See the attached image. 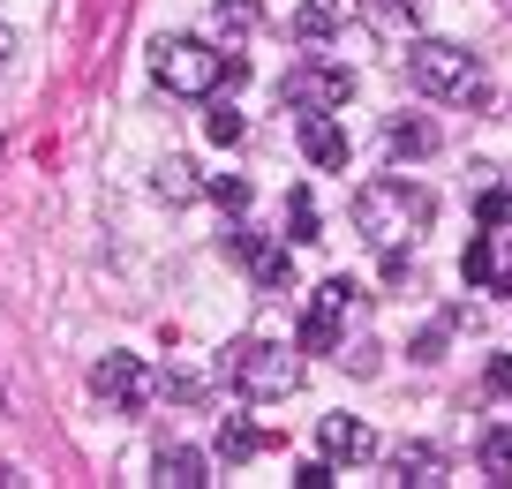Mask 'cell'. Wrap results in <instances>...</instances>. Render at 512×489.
Returning a JSON list of instances; mask_svg holds the SVG:
<instances>
[{
	"label": "cell",
	"mask_w": 512,
	"mask_h": 489,
	"mask_svg": "<svg viewBox=\"0 0 512 489\" xmlns=\"http://www.w3.org/2000/svg\"><path fill=\"white\" fill-rule=\"evenodd\" d=\"M8 46H16V38H8V23H0V61H8Z\"/></svg>",
	"instance_id": "obj_28"
},
{
	"label": "cell",
	"mask_w": 512,
	"mask_h": 489,
	"mask_svg": "<svg viewBox=\"0 0 512 489\" xmlns=\"http://www.w3.org/2000/svg\"><path fill=\"white\" fill-rule=\"evenodd\" d=\"M302 151H309V166L339 174V166H347V128H339L332 113H302Z\"/></svg>",
	"instance_id": "obj_11"
},
{
	"label": "cell",
	"mask_w": 512,
	"mask_h": 489,
	"mask_svg": "<svg viewBox=\"0 0 512 489\" xmlns=\"http://www.w3.org/2000/svg\"><path fill=\"white\" fill-rule=\"evenodd\" d=\"M354 309H362V286H354L347 271H339V279H324L317 294H309V309H302V354H332Z\"/></svg>",
	"instance_id": "obj_6"
},
{
	"label": "cell",
	"mask_w": 512,
	"mask_h": 489,
	"mask_svg": "<svg viewBox=\"0 0 512 489\" xmlns=\"http://www.w3.org/2000/svg\"><path fill=\"white\" fill-rule=\"evenodd\" d=\"M204 196H211L219 211H249V181H241V174H219V181H204Z\"/></svg>",
	"instance_id": "obj_24"
},
{
	"label": "cell",
	"mask_w": 512,
	"mask_h": 489,
	"mask_svg": "<svg viewBox=\"0 0 512 489\" xmlns=\"http://www.w3.org/2000/svg\"><path fill=\"white\" fill-rule=\"evenodd\" d=\"M339 23H347V8H339V0H302V8H294V38H302V46H324Z\"/></svg>",
	"instance_id": "obj_15"
},
{
	"label": "cell",
	"mask_w": 512,
	"mask_h": 489,
	"mask_svg": "<svg viewBox=\"0 0 512 489\" xmlns=\"http://www.w3.org/2000/svg\"><path fill=\"white\" fill-rule=\"evenodd\" d=\"M392 482L400 489H437L445 482V459H437L430 444H400V452H392Z\"/></svg>",
	"instance_id": "obj_13"
},
{
	"label": "cell",
	"mask_w": 512,
	"mask_h": 489,
	"mask_svg": "<svg viewBox=\"0 0 512 489\" xmlns=\"http://www.w3.org/2000/svg\"><path fill=\"white\" fill-rule=\"evenodd\" d=\"M482 384H490V399H512V354H490V369H482Z\"/></svg>",
	"instance_id": "obj_27"
},
{
	"label": "cell",
	"mask_w": 512,
	"mask_h": 489,
	"mask_svg": "<svg viewBox=\"0 0 512 489\" xmlns=\"http://www.w3.org/2000/svg\"><path fill=\"white\" fill-rule=\"evenodd\" d=\"M482 467H490V482H512V422L482 437Z\"/></svg>",
	"instance_id": "obj_20"
},
{
	"label": "cell",
	"mask_w": 512,
	"mask_h": 489,
	"mask_svg": "<svg viewBox=\"0 0 512 489\" xmlns=\"http://www.w3.org/2000/svg\"><path fill=\"white\" fill-rule=\"evenodd\" d=\"M279 98L287 106H302V113H339L354 98V68H339V61H302V68H287L279 76Z\"/></svg>",
	"instance_id": "obj_7"
},
{
	"label": "cell",
	"mask_w": 512,
	"mask_h": 489,
	"mask_svg": "<svg viewBox=\"0 0 512 489\" xmlns=\"http://www.w3.org/2000/svg\"><path fill=\"white\" fill-rule=\"evenodd\" d=\"M264 444H279V422H249V414H226V422H219V459H226V467L256 459Z\"/></svg>",
	"instance_id": "obj_10"
},
{
	"label": "cell",
	"mask_w": 512,
	"mask_h": 489,
	"mask_svg": "<svg viewBox=\"0 0 512 489\" xmlns=\"http://www.w3.org/2000/svg\"><path fill=\"white\" fill-rule=\"evenodd\" d=\"M287 226H294L287 241H317V196H309V189L287 196Z\"/></svg>",
	"instance_id": "obj_22"
},
{
	"label": "cell",
	"mask_w": 512,
	"mask_h": 489,
	"mask_svg": "<svg viewBox=\"0 0 512 489\" xmlns=\"http://www.w3.org/2000/svg\"><path fill=\"white\" fill-rule=\"evenodd\" d=\"M475 226H490V234H497V226H512V189H482L475 196Z\"/></svg>",
	"instance_id": "obj_23"
},
{
	"label": "cell",
	"mask_w": 512,
	"mask_h": 489,
	"mask_svg": "<svg viewBox=\"0 0 512 489\" xmlns=\"http://www.w3.org/2000/svg\"><path fill=\"white\" fill-rule=\"evenodd\" d=\"M430 189H415V181L384 174V181H362L354 189V226H362V241H377V249H407V241L430 226Z\"/></svg>",
	"instance_id": "obj_1"
},
{
	"label": "cell",
	"mask_w": 512,
	"mask_h": 489,
	"mask_svg": "<svg viewBox=\"0 0 512 489\" xmlns=\"http://www.w3.org/2000/svg\"><path fill=\"white\" fill-rule=\"evenodd\" d=\"M460 279H467V286H490V279H497V234H490V226H482V234H467Z\"/></svg>",
	"instance_id": "obj_17"
},
{
	"label": "cell",
	"mask_w": 512,
	"mask_h": 489,
	"mask_svg": "<svg viewBox=\"0 0 512 489\" xmlns=\"http://www.w3.org/2000/svg\"><path fill=\"white\" fill-rule=\"evenodd\" d=\"M91 392L106 399V414H144L151 399H159V369H151L144 354H106V362L91 369Z\"/></svg>",
	"instance_id": "obj_5"
},
{
	"label": "cell",
	"mask_w": 512,
	"mask_h": 489,
	"mask_svg": "<svg viewBox=\"0 0 512 489\" xmlns=\"http://www.w3.org/2000/svg\"><path fill=\"white\" fill-rule=\"evenodd\" d=\"M317 444L332 467H362L369 452H377V437H369V422H354V414H324L317 422Z\"/></svg>",
	"instance_id": "obj_9"
},
{
	"label": "cell",
	"mask_w": 512,
	"mask_h": 489,
	"mask_svg": "<svg viewBox=\"0 0 512 489\" xmlns=\"http://www.w3.org/2000/svg\"><path fill=\"white\" fill-rule=\"evenodd\" d=\"M211 23H219V38H249L256 31V0H211Z\"/></svg>",
	"instance_id": "obj_19"
},
{
	"label": "cell",
	"mask_w": 512,
	"mask_h": 489,
	"mask_svg": "<svg viewBox=\"0 0 512 489\" xmlns=\"http://www.w3.org/2000/svg\"><path fill=\"white\" fill-rule=\"evenodd\" d=\"M151 76H159L174 98H211V91L226 83V53L204 46V38H159V53H151Z\"/></svg>",
	"instance_id": "obj_4"
},
{
	"label": "cell",
	"mask_w": 512,
	"mask_h": 489,
	"mask_svg": "<svg viewBox=\"0 0 512 489\" xmlns=\"http://www.w3.org/2000/svg\"><path fill=\"white\" fill-rule=\"evenodd\" d=\"M151 189H159L166 204H189V196L204 189V181H196V166H189V158H166L159 174H151Z\"/></svg>",
	"instance_id": "obj_18"
},
{
	"label": "cell",
	"mask_w": 512,
	"mask_h": 489,
	"mask_svg": "<svg viewBox=\"0 0 512 489\" xmlns=\"http://www.w3.org/2000/svg\"><path fill=\"white\" fill-rule=\"evenodd\" d=\"M226 249L249 264V279L264 286V294H294V249L272 234H256V226H226Z\"/></svg>",
	"instance_id": "obj_8"
},
{
	"label": "cell",
	"mask_w": 512,
	"mask_h": 489,
	"mask_svg": "<svg viewBox=\"0 0 512 489\" xmlns=\"http://www.w3.org/2000/svg\"><path fill=\"white\" fill-rule=\"evenodd\" d=\"M384 151H392V158H430L437 151V128L415 121V113H400V121L384 128Z\"/></svg>",
	"instance_id": "obj_16"
},
{
	"label": "cell",
	"mask_w": 512,
	"mask_h": 489,
	"mask_svg": "<svg viewBox=\"0 0 512 489\" xmlns=\"http://www.w3.org/2000/svg\"><path fill=\"white\" fill-rule=\"evenodd\" d=\"M159 482L166 489H204L211 467H204V452H189V444H166L159 452Z\"/></svg>",
	"instance_id": "obj_14"
},
{
	"label": "cell",
	"mask_w": 512,
	"mask_h": 489,
	"mask_svg": "<svg viewBox=\"0 0 512 489\" xmlns=\"http://www.w3.org/2000/svg\"><path fill=\"white\" fill-rule=\"evenodd\" d=\"M226 377H234L241 399H287L302 384V362L287 347H272V339H234L226 347Z\"/></svg>",
	"instance_id": "obj_3"
},
{
	"label": "cell",
	"mask_w": 512,
	"mask_h": 489,
	"mask_svg": "<svg viewBox=\"0 0 512 489\" xmlns=\"http://www.w3.org/2000/svg\"><path fill=\"white\" fill-rule=\"evenodd\" d=\"M294 482H302V489H332L339 467H332V459H302V467H294Z\"/></svg>",
	"instance_id": "obj_26"
},
{
	"label": "cell",
	"mask_w": 512,
	"mask_h": 489,
	"mask_svg": "<svg viewBox=\"0 0 512 489\" xmlns=\"http://www.w3.org/2000/svg\"><path fill=\"white\" fill-rule=\"evenodd\" d=\"M354 16L369 23V31L377 38H415V23H422V0H354Z\"/></svg>",
	"instance_id": "obj_12"
},
{
	"label": "cell",
	"mask_w": 512,
	"mask_h": 489,
	"mask_svg": "<svg viewBox=\"0 0 512 489\" xmlns=\"http://www.w3.org/2000/svg\"><path fill=\"white\" fill-rule=\"evenodd\" d=\"M204 136H211V143H241V136H249V121H241L234 106H211V113H204Z\"/></svg>",
	"instance_id": "obj_25"
},
{
	"label": "cell",
	"mask_w": 512,
	"mask_h": 489,
	"mask_svg": "<svg viewBox=\"0 0 512 489\" xmlns=\"http://www.w3.org/2000/svg\"><path fill=\"white\" fill-rule=\"evenodd\" d=\"M400 68H407V83H415V91L445 98V106H482V98H490L482 61H475L467 46H452V38H407Z\"/></svg>",
	"instance_id": "obj_2"
},
{
	"label": "cell",
	"mask_w": 512,
	"mask_h": 489,
	"mask_svg": "<svg viewBox=\"0 0 512 489\" xmlns=\"http://www.w3.org/2000/svg\"><path fill=\"white\" fill-rule=\"evenodd\" d=\"M204 362H174V369H166V377H159V392H174V399H204Z\"/></svg>",
	"instance_id": "obj_21"
}]
</instances>
